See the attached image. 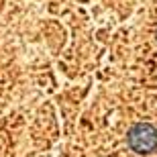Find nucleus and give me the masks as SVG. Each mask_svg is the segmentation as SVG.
<instances>
[{
  "label": "nucleus",
  "mask_w": 157,
  "mask_h": 157,
  "mask_svg": "<svg viewBox=\"0 0 157 157\" xmlns=\"http://www.w3.org/2000/svg\"><path fill=\"white\" fill-rule=\"evenodd\" d=\"M128 147L137 153H149L157 149V131L151 124H137L128 133Z\"/></svg>",
  "instance_id": "1"
}]
</instances>
